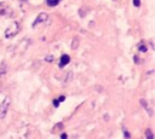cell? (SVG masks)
Returning a JSON list of instances; mask_svg holds the SVG:
<instances>
[{
  "mask_svg": "<svg viewBox=\"0 0 155 139\" xmlns=\"http://www.w3.org/2000/svg\"><path fill=\"white\" fill-rule=\"evenodd\" d=\"M10 103H11L10 97H5L4 101L0 103V120L5 118V116L7 115V111L10 109Z\"/></svg>",
  "mask_w": 155,
  "mask_h": 139,
  "instance_id": "6da1fadb",
  "label": "cell"
},
{
  "mask_svg": "<svg viewBox=\"0 0 155 139\" xmlns=\"http://www.w3.org/2000/svg\"><path fill=\"white\" fill-rule=\"evenodd\" d=\"M18 32H19V23H17V22H12V23L10 24V27L5 30V37H6V39L13 37Z\"/></svg>",
  "mask_w": 155,
  "mask_h": 139,
  "instance_id": "7a4b0ae2",
  "label": "cell"
},
{
  "mask_svg": "<svg viewBox=\"0 0 155 139\" xmlns=\"http://www.w3.org/2000/svg\"><path fill=\"white\" fill-rule=\"evenodd\" d=\"M47 18H49V15H47L46 12H41V13H39V16L35 18V21H34V23H33V28H35V27H38L39 24H41V23L46 22V21H47Z\"/></svg>",
  "mask_w": 155,
  "mask_h": 139,
  "instance_id": "3957f363",
  "label": "cell"
},
{
  "mask_svg": "<svg viewBox=\"0 0 155 139\" xmlns=\"http://www.w3.org/2000/svg\"><path fill=\"white\" fill-rule=\"evenodd\" d=\"M69 62H70V57H69L68 54H63V56L61 57V61H60V67L63 68V67H66L67 64H69Z\"/></svg>",
  "mask_w": 155,
  "mask_h": 139,
  "instance_id": "277c9868",
  "label": "cell"
},
{
  "mask_svg": "<svg viewBox=\"0 0 155 139\" xmlns=\"http://www.w3.org/2000/svg\"><path fill=\"white\" fill-rule=\"evenodd\" d=\"M141 105L148 111V114H149V116H153V111H151V108L148 105V103H147V101H145V99H141Z\"/></svg>",
  "mask_w": 155,
  "mask_h": 139,
  "instance_id": "5b68a950",
  "label": "cell"
},
{
  "mask_svg": "<svg viewBox=\"0 0 155 139\" xmlns=\"http://www.w3.org/2000/svg\"><path fill=\"white\" fill-rule=\"evenodd\" d=\"M6 71H7V65L5 62H3L1 65H0V75H5Z\"/></svg>",
  "mask_w": 155,
  "mask_h": 139,
  "instance_id": "8992f818",
  "label": "cell"
},
{
  "mask_svg": "<svg viewBox=\"0 0 155 139\" xmlns=\"http://www.w3.org/2000/svg\"><path fill=\"white\" fill-rule=\"evenodd\" d=\"M60 1L61 0H46V4L49 5V6H56V5H58L60 4Z\"/></svg>",
  "mask_w": 155,
  "mask_h": 139,
  "instance_id": "52a82bcc",
  "label": "cell"
},
{
  "mask_svg": "<svg viewBox=\"0 0 155 139\" xmlns=\"http://www.w3.org/2000/svg\"><path fill=\"white\" fill-rule=\"evenodd\" d=\"M78 47H79V39L74 37L73 39V44H72V50H76Z\"/></svg>",
  "mask_w": 155,
  "mask_h": 139,
  "instance_id": "ba28073f",
  "label": "cell"
},
{
  "mask_svg": "<svg viewBox=\"0 0 155 139\" xmlns=\"http://www.w3.org/2000/svg\"><path fill=\"white\" fill-rule=\"evenodd\" d=\"M145 137H147L148 139H153V138H154V134L151 133V129L148 128V129L145 131Z\"/></svg>",
  "mask_w": 155,
  "mask_h": 139,
  "instance_id": "9c48e42d",
  "label": "cell"
},
{
  "mask_svg": "<svg viewBox=\"0 0 155 139\" xmlns=\"http://www.w3.org/2000/svg\"><path fill=\"white\" fill-rule=\"evenodd\" d=\"M138 48H139V51H141V52H143V53H145V52L148 51V47H147L144 44H141V45L138 46Z\"/></svg>",
  "mask_w": 155,
  "mask_h": 139,
  "instance_id": "30bf717a",
  "label": "cell"
},
{
  "mask_svg": "<svg viewBox=\"0 0 155 139\" xmlns=\"http://www.w3.org/2000/svg\"><path fill=\"white\" fill-rule=\"evenodd\" d=\"M45 61H46V62H49V63H52V61H53V56H52V54L46 56V57H45Z\"/></svg>",
  "mask_w": 155,
  "mask_h": 139,
  "instance_id": "8fae6325",
  "label": "cell"
},
{
  "mask_svg": "<svg viewBox=\"0 0 155 139\" xmlns=\"http://www.w3.org/2000/svg\"><path fill=\"white\" fill-rule=\"evenodd\" d=\"M72 77H73V73L69 71V75H67V77H66V81H67V82H70V81H72Z\"/></svg>",
  "mask_w": 155,
  "mask_h": 139,
  "instance_id": "7c38bea8",
  "label": "cell"
},
{
  "mask_svg": "<svg viewBox=\"0 0 155 139\" xmlns=\"http://www.w3.org/2000/svg\"><path fill=\"white\" fill-rule=\"evenodd\" d=\"M133 5H134L136 7H139V5H141V0H133Z\"/></svg>",
  "mask_w": 155,
  "mask_h": 139,
  "instance_id": "4fadbf2b",
  "label": "cell"
},
{
  "mask_svg": "<svg viewBox=\"0 0 155 139\" xmlns=\"http://www.w3.org/2000/svg\"><path fill=\"white\" fill-rule=\"evenodd\" d=\"M53 105L57 108L58 105H60V101H58V99H55V101H53Z\"/></svg>",
  "mask_w": 155,
  "mask_h": 139,
  "instance_id": "5bb4252c",
  "label": "cell"
},
{
  "mask_svg": "<svg viewBox=\"0 0 155 139\" xmlns=\"http://www.w3.org/2000/svg\"><path fill=\"white\" fill-rule=\"evenodd\" d=\"M124 135H125L126 138H130V137H131V134H130V133H128L126 129H124Z\"/></svg>",
  "mask_w": 155,
  "mask_h": 139,
  "instance_id": "9a60e30c",
  "label": "cell"
},
{
  "mask_svg": "<svg viewBox=\"0 0 155 139\" xmlns=\"http://www.w3.org/2000/svg\"><path fill=\"white\" fill-rule=\"evenodd\" d=\"M133 61H134V63H139V58H138V56H134V57H133Z\"/></svg>",
  "mask_w": 155,
  "mask_h": 139,
  "instance_id": "2e32d148",
  "label": "cell"
},
{
  "mask_svg": "<svg viewBox=\"0 0 155 139\" xmlns=\"http://www.w3.org/2000/svg\"><path fill=\"white\" fill-rule=\"evenodd\" d=\"M64 96H62V97H60V99H58V101H60V103H62V102H64Z\"/></svg>",
  "mask_w": 155,
  "mask_h": 139,
  "instance_id": "e0dca14e",
  "label": "cell"
},
{
  "mask_svg": "<svg viewBox=\"0 0 155 139\" xmlns=\"http://www.w3.org/2000/svg\"><path fill=\"white\" fill-rule=\"evenodd\" d=\"M61 138H63V139L67 138V134H66V133H62V134H61Z\"/></svg>",
  "mask_w": 155,
  "mask_h": 139,
  "instance_id": "ac0fdd59",
  "label": "cell"
},
{
  "mask_svg": "<svg viewBox=\"0 0 155 139\" xmlns=\"http://www.w3.org/2000/svg\"><path fill=\"white\" fill-rule=\"evenodd\" d=\"M21 1H24V3H26V1H28V0H21Z\"/></svg>",
  "mask_w": 155,
  "mask_h": 139,
  "instance_id": "d6986e66",
  "label": "cell"
}]
</instances>
